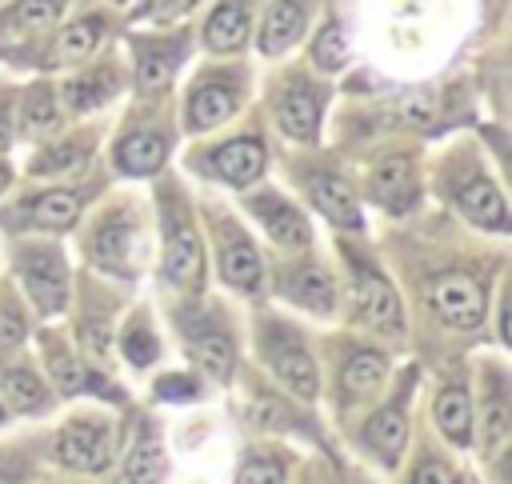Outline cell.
Wrapping results in <instances>:
<instances>
[{"label": "cell", "mask_w": 512, "mask_h": 484, "mask_svg": "<svg viewBox=\"0 0 512 484\" xmlns=\"http://www.w3.org/2000/svg\"><path fill=\"white\" fill-rule=\"evenodd\" d=\"M16 272L40 312H60L68 304V264L52 244H24L16 252Z\"/></svg>", "instance_id": "cell-1"}, {"label": "cell", "mask_w": 512, "mask_h": 484, "mask_svg": "<svg viewBox=\"0 0 512 484\" xmlns=\"http://www.w3.org/2000/svg\"><path fill=\"white\" fill-rule=\"evenodd\" d=\"M428 308L452 328H476L488 312L484 284L468 272H440L428 280Z\"/></svg>", "instance_id": "cell-2"}, {"label": "cell", "mask_w": 512, "mask_h": 484, "mask_svg": "<svg viewBox=\"0 0 512 484\" xmlns=\"http://www.w3.org/2000/svg\"><path fill=\"white\" fill-rule=\"evenodd\" d=\"M56 456L68 464V468H80V472H100L112 456V432L108 424L100 420H72L60 440H56Z\"/></svg>", "instance_id": "cell-3"}, {"label": "cell", "mask_w": 512, "mask_h": 484, "mask_svg": "<svg viewBox=\"0 0 512 484\" xmlns=\"http://www.w3.org/2000/svg\"><path fill=\"white\" fill-rule=\"evenodd\" d=\"M132 248H136V224L128 212L104 216L88 240V256L112 276H132Z\"/></svg>", "instance_id": "cell-4"}, {"label": "cell", "mask_w": 512, "mask_h": 484, "mask_svg": "<svg viewBox=\"0 0 512 484\" xmlns=\"http://www.w3.org/2000/svg\"><path fill=\"white\" fill-rule=\"evenodd\" d=\"M264 356H268L272 372H276L292 392H300L304 400L316 396V364H312V356L304 352V344L296 340V332L272 328V336H268V344H264Z\"/></svg>", "instance_id": "cell-5"}, {"label": "cell", "mask_w": 512, "mask_h": 484, "mask_svg": "<svg viewBox=\"0 0 512 484\" xmlns=\"http://www.w3.org/2000/svg\"><path fill=\"white\" fill-rule=\"evenodd\" d=\"M356 304H360V316L372 328L400 332V300H396L392 284L368 264H356Z\"/></svg>", "instance_id": "cell-6"}, {"label": "cell", "mask_w": 512, "mask_h": 484, "mask_svg": "<svg viewBox=\"0 0 512 484\" xmlns=\"http://www.w3.org/2000/svg\"><path fill=\"white\" fill-rule=\"evenodd\" d=\"M204 272V252L196 240V228L180 216L168 220V252H164V276L180 288H196Z\"/></svg>", "instance_id": "cell-7"}, {"label": "cell", "mask_w": 512, "mask_h": 484, "mask_svg": "<svg viewBox=\"0 0 512 484\" xmlns=\"http://www.w3.org/2000/svg\"><path fill=\"white\" fill-rule=\"evenodd\" d=\"M184 352L216 380H228L232 376V364H236V352H232V340L228 332H220L216 324L208 320H196L184 328Z\"/></svg>", "instance_id": "cell-8"}, {"label": "cell", "mask_w": 512, "mask_h": 484, "mask_svg": "<svg viewBox=\"0 0 512 484\" xmlns=\"http://www.w3.org/2000/svg\"><path fill=\"white\" fill-rule=\"evenodd\" d=\"M208 168H212L224 184L244 188V184H252V180L260 176V168H264V144L252 140V136H236V140L212 148Z\"/></svg>", "instance_id": "cell-9"}, {"label": "cell", "mask_w": 512, "mask_h": 484, "mask_svg": "<svg viewBox=\"0 0 512 484\" xmlns=\"http://www.w3.org/2000/svg\"><path fill=\"white\" fill-rule=\"evenodd\" d=\"M372 196L388 212H408L412 208V196H416L412 160L408 156H388L384 164H376V172H372Z\"/></svg>", "instance_id": "cell-10"}, {"label": "cell", "mask_w": 512, "mask_h": 484, "mask_svg": "<svg viewBox=\"0 0 512 484\" xmlns=\"http://www.w3.org/2000/svg\"><path fill=\"white\" fill-rule=\"evenodd\" d=\"M308 192H312L316 208H320L332 224H340V228H360V204H356V192H352L348 180H340V176H332V172H320V176L308 184Z\"/></svg>", "instance_id": "cell-11"}, {"label": "cell", "mask_w": 512, "mask_h": 484, "mask_svg": "<svg viewBox=\"0 0 512 484\" xmlns=\"http://www.w3.org/2000/svg\"><path fill=\"white\" fill-rule=\"evenodd\" d=\"M456 208H460L468 220H476L480 228H496V232H504V228H508L504 196H500V192H496V184H492V180H484V176L468 180V184L456 192Z\"/></svg>", "instance_id": "cell-12"}, {"label": "cell", "mask_w": 512, "mask_h": 484, "mask_svg": "<svg viewBox=\"0 0 512 484\" xmlns=\"http://www.w3.org/2000/svg\"><path fill=\"white\" fill-rule=\"evenodd\" d=\"M256 216L264 220V228H268V236L276 240V244H284V248H304L308 244V220L292 208V204H284L280 196H272V192H264V196H256Z\"/></svg>", "instance_id": "cell-13"}, {"label": "cell", "mask_w": 512, "mask_h": 484, "mask_svg": "<svg viewBox=\"0 0 512 484\" xmlns=\"http://www.w3.org/2000/svg\"><path fill=\"white\" fill-rule=\"evenodd\" d=\"M280 292L292 296V300H296L300 308H308V312H332V304H336V284H332V276H328L324 268H316V264L292 268V272L280 280Z\"/></svg>", "instance_id": "cell-14"}, {"label": "cell", "mask_w": 512, "mask_h": 484, "mask_svg": "<svg viewBox=\"0 0 512 484\" xmlns=\"http://www.w3.org/2000/svg\"><path fill=\"white\" fill-rule=\"evenodd\" d=\"M404 440H408V420H404V408L400 404H388L380 408L368 424H364V444L392 468L404 452Z\"/></svg>", "instance_id": "cell-15"}, {"label": "cell", "mask_w": 512, "mask_h": 484, "mask_svg": "<svg viewBox=\"0 0 512 484\" xmlns=\"http://www.w3.org/2000/svg\"><path fill=\"white\" fill-rule=\"evenodd\" d=\"M220 276L240 292H252L260 284V276H264L256 248L240 232H228V240H220Z\"/></svg>", "instance_id": "cell-16"}, {"label": "cell", "mask_w": 512, "mask_h": 484, "mask_svg": "<svg viewBox=\"0 0 512 484\" xmlns=\"http://www.w3.org/2000/svg\"><path fill=\"white\" fill-rule=\"evenodd\" d=\"M276 120H280V128H284L288 136L312 140V136H316V124H320V100H316V92L304 88V84L288 88V92L280 96V104H276Z\"/></svg>", "instance_id": "cell-17"}, {"label": "cell", "mask_w": 512, "mask_h": 484, "mask_svg": "<svg viewBox=\"0 0 512 484\" xmlns=\"http://www.w3.org/2000/svg\"><path fill=\"white\" fill-rule=\"evenodd\" d=\"M432 416H436V428L452 444H468L472 440V400H468V392L460 384H448V388L436 392Z\"/></svg>", "instance_id": "cell-18"}, {"label": "cell", "mask_w": 512, "mask_h": 484, "mask_svg": "<svg viewBox=\"0 0 512 484\" xmlns=\"http://www.w3.org/2000/svg\"><path fill=\"white\" fill-rule=\"evenodd\" d=\"M204 40H208V48H216V52H236V48H244V40H248V4H244V0H224V4L208 16Z\"/></svg>", "instance_id": "cell-19"}, {"label": "cell", "mask_w": 512, "mask_h": 484, "mask_svg": "<svg viewBox=\"0 0 512 484\" xmlns=\"http://www.w3.org/2000/svg\"><path fill=\"white\" fill-rule=\"evenodd\" d=\"M168 156V140L160 132H128L120 144H116V164L132 176H144V172H156Z\"/></svg>", "instance_id": "cell-20"}, {"label": "cell", "mask_w": 512, "mask_h": 484, "mask_svg": "<svg viewBox=\"0 0 512 484\" xmlns=\"http://www.w3.org/2000/svg\"><path fill=\"white\" fill-rule=\"evenodd\" d=\"M232 112H236V92L224 88V84H204V88L192 92L184 120H188L192 132H208V128H216L220 120H228Z\"/></svg>", "instance_id": "cell-21"}, {"label": "cell", "mask_w": 512, "mask_h": 484, "mask_svg": "<svg viewBox=\"0 0 512 484\" xmlns=\"http://www.w3.org/2000/svg\"><path fill=\"white\" fill-rule=\"evenodd\" d=\"M80 216V192L72 188H52V192H40L32 204H28V220L36 228H48V232H64L72 228Z\"/></svg>", "instance_id": "cell-22"}, {"label": "cell", "mask_w": 512, "mask_h": 484, "mask_svg": "<svg viewBox=\"0 0 512 484\" xmlns=\"http://www.w3.org/2000/svg\"><path fill=\"white\" fill-rule=\"evenodd\" d=\"M384 376H388V360L380 352H372V348H360V352H352L344 360L340 388H344V396H372L384 384Z\"/></svg>", "instance_id": "cell-23"}, {"label": "cell", "mask_w": 512, "mask_h": 484, "mask_svg": "<svg viewBox=\"0 0 512 484\" xmlns=\"http://www.w3.org/2000/svg\"><path fill=\"white\" fill-rule=\"evenodd\" d=\"M300 28H304V4H300V0H276L272 12L264 16L260 48H264L268 56H276V52H284V48L300 36Z\"/></svg>", "instance_id": "cell-24"}, {"label": "cell", "mask_w": 512, "mask_h": 484, "mask_svg": "<svg viewBox=\"0 0 512 484\" xmlns=\"http://www.w3.org/2000/svg\"><path fill=\"white\" fill-rule=\"evenodd\" d=\"M0 388L20 412H44L48 408V388L28 364H0Z\"/></svg>", "instance_id": "cell-25"}, {"label": "cell", "mask_w": 512, "mask_h": 484, "mask_svg": "<svg viewBox=\"0 0 512 484\" xmlns=\"http://www.w3.org/2000/svg\"><path fill=\"white\" fill-rule=\"evenodd\" d=\"M124 480L128 484H160L164 480V448H160L152 424L140 428L128 460H124Z\"/></svg>", "instance_id": "cell-26"}, {"label": "cell", "mask_w": 512, "mask_h": 484, "mask_svg": "<svg viewBox=\"0 0 512 484\" xmlns=\"http://www.w3.org/2000/svg\"><path fill=\"white\" fill-rule=\"evenodd\" d=\"M44 356H48V372H52V380H56V388L60 392H80V388H104L108 396H116V388L112 384H104L100 376H84V368L68 356V348H60V340L48 332L44 336Z\"/></svg>", "instance_id": "cell-27"}, {"label": "cell", "mask_w": 512, "mask_h": 484, "mask_svg": "<svg viewBox=\"0 0 512 484\" xmlns=\"http://www.w3.org/2000/svg\"><path fill=\"white\" fill-rule=\"evenodd\" d=\"M508 428H512V412H508V396H504V384L492 380L488 384V396H484V420H480V444L492 452L508 440Z\"/></svg>", "instance_id": "cell-28"}, {"label": "cell", "mask_w": 512, "mask_h": 484, "mask_svg": "<svg viewBox=\"0 0 512 484\" xmlns=\"http://www.w3.org/2000/svg\"><path fill=\"white\" fill-rule=\"evenodd\" d=\"M100 40H104V24L96 16H80L56 36V56L52 60H84Z\"/></svg>", "instance_id": "cell-29"}, {"label": "cell", "mask_w": 512, "mask_h": 484, "mask_svg": "<svg viewBox=\"0 0 512 484\" xmlns=\"http://www.w3.org/2000/svg\"><path fill=\"white\" fill-rule=\"evenodd\" d=\"M112 92H116V76H112L108 68H100V72H84V76L68 80V84H64V104L76 108V112H84V108L104 104Z\"/></svg>", "instance_id": "cell-30"}, {"label": "cell", "mask_w": 512, "mask_h": 484, "mask_svg": "<svg viewBox=\"0 0 512 484\" xmlns=\"http://www.w3.org/2000/svg\"><path fill=\"white\" fill-rule=\"evenodd\" d=\"M120 348H124L128 364H136V368H148V364L156 360V352H160V344H156V336L148 332V324H144V320H136V324H128V328H124Z\"/></svg>", "instance_id": "cell-31"}, {"label": "cell", "mask_w": 512, "mask_h": 484, "mask_svg": "<svg viewBox=\"0 0 512 484\" xmlns=\"http://www.w3.org/2000/svg\"><path fill=\"white\" fill-rule=\"evenodd\" d=\"M56 120H60V108H56L52 92H48L44 84H36V88L24 96V124H28V132H44V128H52Z\"/></svg>", "instance_id": "cell-32"}, {"label": "cell", "mask_w": 512, "mask_h": 484, "mask_svg": "<svg viewBox=\"0 0 512 484\" xmlns=\"http://www.w3.org/2000/svg\"><path fill=\"white\" fill-rule=\"evenodd\" d=\"M312 60H316L320 68H344V60H348V44H344L340 24H328V28L312 40Z\"/></svg>", "instance_id": "cell-33"}, {"label": "cell", "mask_w": 512, "mask_h": 484, "mask_svg": "<svg viewBox=\"0 0 512 484\" xmlns=\"http://www.w3.org/2000/svg\"><path fill=\"white\" fill-rule=\"evenodd\" d=\"M56 16V0H20L4 12L8 28H44Z\"/></svg>", "instance_id": "cell-34"}, {"label": "cell", "mask_w": 512, "mask_h": 484, "mask_svg": "<svg viewBox=\"0 0 512 484\" xmlns=\"http://www.w3.org/2000/svg\"><path fill=\"white\" fill-rule=\"evenodd\" d=\"M172 72H176V56L172 52H144L140 56V88L144 92L164 88L172 80Z\"/></svg>", "instance_id": "cell-35"}, {"label": "cell", "mask_w": 512, "mask_h": 484, "mask_svg": "<svg viewBox=\"0 0 512 484\" xmlns=\"http://www.w3.org/2000/svg\"><path fill=\"white\" fill-rule=\"evenodd\" d=\"M236 484H284V464L276 456H248Z\"/></svg>", "instance_id": "cell-36"}, {"label": "cell", "mask_w": 512, "mask_h": 484, "mask_svg": "<svg viewBox=\"0 0 512 484\" xmlns=\"http://www.w3.org/2000/svg\"><path fill=\"white\" fill-rule=\"evenodd\" d=\"M196 392H200V384H196L192 372H168V376L156 380V396H160V400H172V404H184V400H192Z\"/></svg>", "instance_id": "cell-37"}, {"label": "cell", "mask_w": 512, "mask_h": 484, "mask_svg": "<svg viewBox=\"0 0 512 484\" xmlns=\"http://www.w3.org/2000/svg\"><path fill=\"white\" fill-rule=\"evenodd\" d=\"M20 340H24V316H20V308L0 304V352L16 348Z\"/></svg>", "instance_id": "cell-38"}, {"label": "cell", "mask_w": 512, "mask_h": 484, "mask_svg": "<svg viewBox=\"0 0 512 484\" xmlns=\"http://www.w3.org/2000/svg\"><path fill=\"white\" fill-rule=\"evenodd\" d=\"M76 160H80V144H56V148L44 152L32 168H36V172H60V168H72Z\"/></svg>", "instance_id": "cell-39"}, {"label": "cell", "mask_w": 512, "mask_h": 484, "mask_svg": "<svg viewBox=\"0 0 512 484\" xmlns=\"http://www.w3.org/2000/svg\"><path fill=\"white\" fill-rule=\"evenodd\" d=\"M412 484H456V476H452V468H448L444 460H436V456H424V460L416 464V476H412Z\"/></svg>", "instance_id": "cell-40"}, {"label": "cell", "mask_w": 512, "mask_h": 484, "mask_svg": "<svg viewBox=\"0 0 512 484\" xmlns=\"http://www.w3.org/2000/svg\"><path fill=\"white\" fill-rule=\"evenodd\" d=\"M404 116H408L412 124H428V120H432V104H428V96H424V92L408 96V104H404Z\"/></svg>", "instance_id": "cell-41"}, {"label": "cell", "mask_w": 512, "mask_h": 484, "mask_svg": "<svg viewBox=\"0 0 512 484\" xmlns=\"http://www.w3.org/2000/svg\"><path fill=\"white\" fill-rule=\"evenodd\" d=\"M196 0H152L148 4V12L156 16V20H172V16H180V12H188Z\"/></svg>", "instance_id": "cell-42"}, {"label": "cell", "mask_w": 512, "mask_h": 484, "mask_svg": "<svg viewBox=\"0 0 512 484\" xmlns=\"http://www.w3.org/2000/svg\"><path fill=\"white\" fill-rule=\"evenodd\" d=\"M8 144H12V128H8V116L0 112V152H4Z\"/></svg>", "instance_id": "cell-43"}, {"label": "cell", "mask_w": 512, "mask_h": 484, "mask_svg": "<svg viewBox=\"0 0 512 484\" xmlns=\"http://www.w3.org/2000/svg\"><path fill=\"white\" fill-rule=\"evenodd\" d=\"M8 180H12V172H8V168H4V164H0V192H4V188H8Z\"/></svg>", "instance_id": "cell-44"}, {"label": "cell", "mask_w": 512, "mask_h": 484, "mask_svg": "<svg viewBox=\"0 0 512 484\" xmlns=\"http://www.w3.org/2000/svg\"><path fill=\"white\" fill-rule=\"evenodd\" d=\"M0 484H12V480H8V472H0Z\"/></svg>", "instance_id": "cell-45"}, {"label": "cell", "mask_w": 512, "mask_h": 484, "mask_svg": "<svg viewBox=\"0 0 512 484\" xmlns=\"http://www.w3.org/2000/svg\"><path fill=\"white\" fill-rule=\"evenodd\" d=\"M0 424H4V408H0Z\"/></svg>", "instance_id": "cell-46"}]
</instances>
